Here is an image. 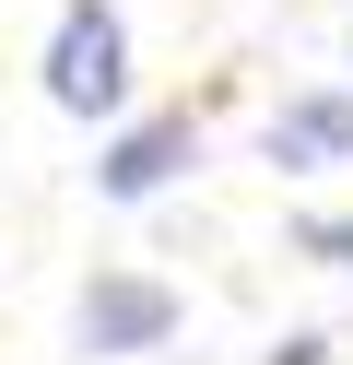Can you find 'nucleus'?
<instances>
[{"mask_svg":"<svg viewBox=\"0 0 353 365\" xmlns=\"http://www.w3.org/2000/svg\"><path fill=\"white\" fill-rule=\"evenodd\" d=\"M342 95H353V83H342Z\"/></svg>","mask_w":353,"mask_h":365,"instance_id":"obj_7","label":"nucleus"},{"mask_svg":"<svg viewBox=\"0 0 353 365\" xmlns=\"http://www.w3.org/2000/svg\"><path fill=\"white\" fill-rule=\"evenodd\" d=\"M177 283H153V271H94L83 283V307H71V341H83L94 365H118V354H165L177 341Z\"/></svg>","mask_w":353,"mask_h":365,"instance_id":"obj_2","label":"nucleus"},{"mask_svg":"<svg viewBox=\"0 0 353 365\" xmlns=\"http://www.w3.org/2000/svg\"><path fill=\"white\" fill-rule=\"evenodd\" d=\"M47 106H59V118H118V106H130V24H118V0H59Z\"/></svg>","mask_w":353,"mask_h":365,"instance_id":"obj_1","label":"nucleus"},{"mask_svg":"<svg viewBox=\"0 0 353 365\" xmlns=\"http://www.w3.org/2000/svg\"><path fill=\"white\" fill-rule=\"evenodd\" d=\"M271 365H329V341H318V330H282V341H271Z\"/></svg>","mask_w":353,"mask_h":365,"instance_id":"obj_6","label":"nucleus"},{"mask_svg":"<svg viewBox=\"0 0 353 365\" xmlns=\"http://www.w3.org/2000/svg\"><path fill=\"white\" fill-rule=\"evenodd\" d=\"M259 153H271L282 177L353 165V95H342V83H318V95H282V106H271V130H259Z\"/></svg>","mask_w":353,"mask_h":365,"instance_id":"obj_4","label":"nucleus"},{"mask_svg":"<svg viewBox=\"0 0 353 365\" xmlns=\"http://www.w3.org/2000/svg\"><path fill=\"white\" fill-rule=\"evenodd\" d=\"M188 165H200V118H188V106H153V118H130L106 153H94V189L106 200H165Z\"/></svg>","mask_w":353,"mask_h":365,"instance_id":"obj_3","label":"nucleus"},{"mask_svg":"<svg viewBox=\"0 0 353 365\" xmlns=\"http://www.w3.org/2000/svg\"><path fill=\"white\" fill-rule=\"evenodd\" d=\"M282 247L318 259V271H353V212H295V224H282Z\"/></svg>","mask_w":353,"mask_h":365,"instance_id":"obj_5","label":"nucleus"}]
</instances>
